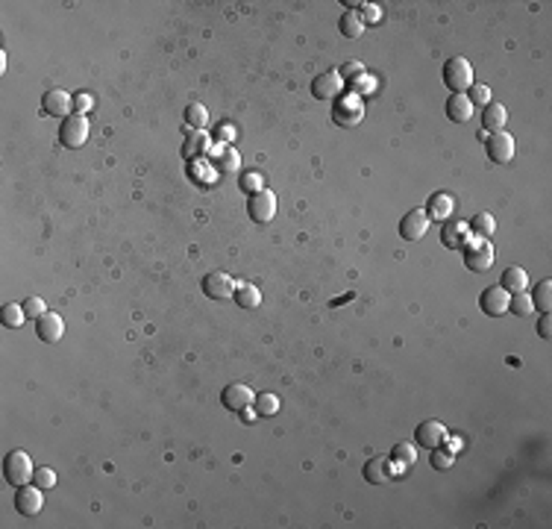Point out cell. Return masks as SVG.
<instances>
[{
  "instance_id": "obj_44",
  "label": "cell",
  "mask_w": 552,
  "mask_h": 529,
  "mask_svg": "<svg viewBox=\"0 0 552 529\" xmlns=\"http://www.w3.org/2000/svg\"><path fill=\"white\" fill-rule=\"evenodd\" d=\"M538 336H541V338H549V336H552V321H549V312H546V315H541V321H538Z\"/></svg>"
},
{
  "instance_id": "obj_24",
  "label": "cell",
  "mask_w": 552,
  "mask_h": 529,
  "mask_svg": "<svg viewBox=\"0 0 552 529\" xmlns=\"http://www.w3.org/2000/svg\"><path fill=\"white\" fill-rule=\"evenodd\" d=\"M364 479L373 485H385L391 479V461L388 459H370L364 465Z\"/></svg>"
},
{
  "instance_id": "obj_35",
  "label": "cell",
  "mask_w": 552,
  "mask_h": 529,
  "mask_svg": "<svg viewBox=\"0 0 552 529\" xmlns=\"http://www.w3.org/2000/svg\"><path fill=\"white\" fill-rule=\"evenodd\" d=\"M391 459L396 461V465L408 468L411 461L417 459V453H414V447H411V444H394V450H391Z\"/></svg>"
},
{
  "instance_id": "obj_1",
  "label": "cell",
  "mask_w": 552,
  "mask_h": 529,
  "mask_svg": "<svg viewBox=\"0 0 552 529\" xmlns=\"http://www.w3.org/2000/svg\"><path fill=\"white\" fill-rule=\"evenodd\" d=\"M440 77H444V85L450 88L453 95H465L467 88L476 82L473 80V65L465 59V56H453L444 62V68H440Z\"/></svg>"
},
{
  "instance_id": "obj_18",
  "label": "cell",
  "mask_w": 552,
  "mask_h": 529,
  "mask_svg": "<svg viewBox=\"0 0 552 529\" xmlns=\"http://www.w3.org/2000/svg\"><path fill=\"white\" fill-rule=\"evenodd\" d=\"M209 150H212V139H209L206 129H191L185 136V144H183V156L185 159H191V162L194 159H206Z\"/></svg>"
},
{
  "instance_id": "obj_32",
  "label": "cell",
  "mask_w": 552,
  "mask_h": 529,
  "mask_svg": "<svg viewBox=\"0 0 552 529\" xmlns=\"http://www.w3.org/2000/svg\"><path fill=\"white\" fill-rule=\"evenodd\" d=\"M347 85H350V92L352 95H359V97H364V95H370L373 88H377V80H373L367 71L364 74H359V77H352V80H347Z\"/></svg>"
},
{
  "instance_id": "obj_16",
  "label": "cell",
  "mask_w": 552,
  "mask_h": 529,
  "mask_svg": "<svg viewBox=\"0 0 552 529\" xmlns=\"http://www.w3.org/2000/svg\"><path fill=\"white\" fill-rule=\"evenodd\" d=\"M414 438H417V444H421L423 450H435V447H440L447 441V427L440 421H423L421 427L414 429Z\"/></svg>"
},
{
  "instance_id": "obj_40",
  "label": "cell",
  "mask_w": 552,
  "mask_h": 529,
  "mask_svg": "<svg viewBox=\"0 0 552 529\" xmlns=\"http://www.w3.org/2000/svg\"><path fill=\"white\" fill-rule=\"evenodd\" d=\"M24 312H27V318H41L44 312H48V306H44V300L41 297H27L24 300Z\"/></svg>"
},
{
  "instance_id": "obj_42",
  "label": "cell",
  "mask_w": 552,
  "mask_h": 529,
  "mask_svg": "<svg viewBox=\"0 0 552 529\" xmlns=\"http://www.w3.org/2000/svg\"><path fill=\"white\" fill-rule=\"evenodd\" d=\"M232 139H235V127L227 121V124H220L217 127V141L220 144H232Z\"/></svg>"
},
{
  "instance_id": "obj_41",
  "label": "cell",
  "mask_w": 552,
  "mask_h": 529,
  "mask_svg": "<svg viewBox=\"0 0 552 529\" xmlns=\"http://www.w3.org/2000/svg\"><path fill=\"white\" fill-rule=\"evenodd\" d=\"M338 74H341V77H344V82H347V80H352V77L364 74V65H362V62H347V65H344V68H341Z\"/></svg>"
},
{
  "instance_id": "obj_27",
  "label": "cell",
  "mask_w": 552,
  "mask_h": 529,
  "mask_svg": "<svg viewBox=\"0 0 552 529\" xmlns=\"http://www.w3.org/2000/svg\"><path fill=\"white\" fill-rule=\"evenodd\" d=\"M338 27H341V33H344L347 38H359V36L364 33V21H362V15H359L356 9H347V12L341 15V21H338Z\"/></svg>"
},
{
  "instance_id": "obj_22",
  "label": "cell",
  "mask_w": 552,
  "mask_h": 529,
  "mask_svg": "<svg viewBox=\"0 0 552 529\" xmlns=\"http://www.w3.org/2000/svg\"><path fill=\"white\" fill-rule=\"evenodd\" d=\"M499 289H505L509 294H520L529 289V274L520 268V264H512V268L502 271V279H499Z\"/></svg>"
},
{
  "instance_id": "obj_12",
  "label": "cell",
  "mask_w": 552,
  "mask_h": 529,
  "mask_svg": "<svg viewBox=\"0 0 552 529\" xmlns=\"http://www.w3.org/2000/svg\"><path fill=\"white\" fill-rule=\"evenodd\" d=\"M429 215H426V209H411V212H406V218L400 220V235L406 238V241H421L426 233H429Z\"/></svg>"
},
{
  "instance_id": "obj_20",
  "label": "cell",
  "mask_w": 552,
  "mask_h": 529,
  "mask_svg": "<svg viewBox=\"0 0 552 529\" xmlns=\"http://www.w3.org/2000/svg\"><path fill=\"white\" fill-rule=\"evenodd\" d=\"M209 156H212L217 173L220 171H238L241 168V156H238V150L232 144H217V147H212Z\"/></svg>"
},
{
  "instance_id": "obj_25",
  "label": "cell",
  "mask_w": 552,
  "mask_h": 529,
  "mask_svg": "<svg viewBox=\"0 0 552 529\" xmlns=\"http://www.w3.org/2000/svg\"><path fill=\"white\" fill-rule=\"evenodd\" d=\"M232 297H235V303L241 309H259L261 306V292L256 289V285H250V282H238Z\"/></svg>"
},
{
  "instance_id": "obj_7",
  "label": "cell",
  "mask_w": 552,
  "mask_h": 529,
  "mask_svg": "<svg viewBox=\"0 0 552 529\" xmlns=\"http://www.w3.org/2000/svg\"><path fill=\"white\" fill-rule=\"evenodd\" d=\"M220 403H224L229 412H244L247 406L256 403V394L244 383H229L224 391H220Z\"/></svg>"
},
{
  "instance_id": "obj_29",
  "label": "cell",
  "mask_w": 552,
  "mask_h": 529,
  "mask_svg": "<svg viewBox=\"0 0 552 529\" xmlns=\"http://www.w3.org/2000/svg\"><path fill=\"white\" fill-rule=\"evenodd\" d=\"M185 124H188V129H206V124H209V109L203 103H188L185 106Z\"/></svg>"
},
{
  "instance_id": "obj_39",
  "label": "cell",
  "mask_w": 552,
  "mask_h": 529,
  "mask_svg": "<svg viewBox=\"0 0 552 529\" xmlns=\"http://www.w3.org/2000/svg\"><path fill=\"white\" fill-rule=\"evenodd\" d=\"M92 109H94V95H88V92L74 95V112L77 115H85V112H92Z\"/></svg>"
},
{
  "instance_id": "obj_15",
  "label": "cell",
  "mask_w": 552,
  "mask_h": 529,
  "mask_svg": "<svg viewBox=\"0 0 552 529\" xmlns=\"http://www.w3.org/2000/svg\"><path fill=\"white\" fill-rule=\"evenodd\" d=\"M488 156H491V162H497V165H505V162L514 159V139H512L505 129L491 132V139H488Z\"/></svg>"
},
{
  "instance_id": "obj_31",
  "label": "cell",
  "mask_w": 552,
  "mask_h": 529,
  "mask_svg": "<svg viewBox=\"0 0 552 529\" xmlns=\"http://www.w3.org/2000/svg\"><path fill=\"white\" fill-rule=\"evenodd\" d=\"M279 409H282V400H279L276 394H271V391L256 394V412H259V415L268 417V415H276Z\"/></svg>"
},
{
  "instance_id": "obj_2",
  "label": "cell",
  "mask_w": 552,
  "mask_h": 529,
  "mask_svg": "<svg viewBox=\"0 0 552 529\" xmlns=\"http://www.w3.org/2000/svg\"><path fill=\"white\" fill-rule=\"evenodd\" d=\"M33 474H36V468H33L30 453H24V450H9L6 453V459H4V479L9 485L21 488V485L33 482Z\"/></svg>"
},
{
  "instance_id": "obj_30",
  "label": "cell",
  "mask_w": 552,
  "mask_h": 529,
  "mask_svg": "<svg viewBox=\"0 0 552 529\" xmlns=\"http://www.w3.org/2000/svg\"><path fill=\"white\" fill-rule=\"evenodd\" d=\"M0 321L9 329H21V324L27 321V312H24V303H6L4 312H0Z\"/></svg>"
},
{
  "instance_id": "obj_23",
  "label": "cell",
  "mask_w": 552,
  "mask_h": 529,
  "mask_svg": "<svg viewBox=\"0 0 552 529\" xmlns=\"http://www.w3.org/2000/svg\"><path fill=\"white\" fill-rule=\"evenodd\" d=\"M505 121H509V112H505L502 103H488V106H485V118H482L485 132H499V129H505Z\"/></svg>"
},
{
  "instance_id": "obj_9",
  "label": "cell",
  "mask_w": 552,
  "mask_h": 529,
  "mask_svg": "<svg viewBox=\"0 0 552 529\" xmlns=\"http://www.w3.org/2000/svg\"><path fill=\"white\" fill-rule=\"evenodd\" d=\"M344 88H347V82H344V77L338 71H326V74L312 80V95L318 100H335V97L344 95Z\"/></svg>"
},
{
  "instance_id": "obj_11",
  "label": "cell",
  "mask_w": 552,
  "mask_h": 529,
  "mask_svg": "<svg viewBox=\"0 0 552 529\" xmlns=\"http://www.w3.org/2000/svg\"><path fill=\"white\" fill-rule=\"evenodd\" d=\"M250 218L259 220V224H268V220L276 218V194L268 191V188H261L256 194H250Z\"/></svg>"
},
{
  "instance_id": "obj_21",
  "label": "cell",
  "mask_w": 552,
  "mask_h": 529,
  "mask_svg": "<svg viewBox=\"0 0 552 529\" xmlns=\"http://www.w3.org/2000/svg\"><path fill=\"white\" fill-rule=\"evenodd\" d=\"M473 103H470V97L467 95H453L450 100H447V118L453 121V124H467L470 118H473Z\"/></svg>"
},
{
  "instance_id": "obj_19",
  "label": "cell",
  "mask_w": 552,
  "mask_h": 529,
  "mask_svg": "<svg viewBox=\"0 0 552 529\" xmlns=\"http://www.w3.org/2000/svg\"><path fill=\"white\" fill-rule=\"evenodd\" d=\"M453 209H455V201H453V194H447V191H435L432 197H429V206H426V215H429V220H450L453 218Z\"/></svg>"
},
{
  "instance_id": "obj_17",
  "label": "cell",
  "mask_w": 552,
  "mask_h": 529,
  "mask_svg": "<svg viewBox=\"0 0 552 529\" xmlns=\"http://www.w3.org/2000/svg\"><path fill=\"white\" fill-rule=\"evenodd\" d=\"M36 336L48 344H56L62 336H65V321L59 312H44L38 321H36Z\"/></svg>"
},
{
  "instance_id": "obj_38",
  "label": "cell",
  "mask_w": 552,
  "mask_h": 529,
  "mask_svg": "<svg viewBox=\"0 0 552 529\" xmlns=\"http://www.w3.org/2000/svg\"><path fill=\"white\" fill-rule=\"evenodd\" d=\"M33 482L38 485V488H53V485H56V471L53 468H38L33 474Z\"/></svg>"
},
{
  "instance_id": "obj_33",
  "label": "cell",
  "mask_w": 552,
  "mask_h": 529,
  "mask_svg": "<svg viewBox=\"0 0 552 529\" xmlns=\"http://www.w3.org/2000/svg\"><path fill=\"white\" fill-rule=\"evenodd\" d=\"M238 186H241V191H244V194H256V191L264 188V180H261L259 171H244L238 176Z\"/></svg>"
},
{
  "instance_id": "obj_43",
  "label": "cell",
  "mask_w": 552,
  "mask_h": 529,
  "mask_svg": "<svg viewBox=\"0 0 552 529\" xmlns=\"http://www.w3.org/2000/svg\"><path fill=\"white\" fill-rule=\"evenodd\" d=\"M382 18V12H379V6L377 4H364V9H362V21H379Z\"/></svg>"
},
{
  "instance_id": "obj_28",
  "label": "cell",
  "mask_w": 552,
  "mask_h": 529,
  "mask_svg": "<svg viewBox=\"0 0 552 529\" xmlns=\"http://www.w3.org/2000/svg\"><path fill=\"white\" fill-rule=\"evenodd\" d=\"M532 306L538 309L541 315H546L549 309H552V282L549 279H541L535 285V294H532Z\"/></svg>"
},
{
  "instance_id": "obj_4",
  "label": "cell",
  "mask_w": 552,
  "mask_h": 529,
  "mask_svg": "<svg viewBox=\"0 0 552 529\" xmlns=\"http://www.w3.org/2000/svg\"><path fill=\"white\" fill-rule=\"evenodd\" d=\"M461 253H465V264L473 274H485V271L494 268V245H491V238H470L467 245L461 247Z\"/></svg>"
},
{
  "instance_id": "obj_10",
  "label": "cell",
  "mask_w": 552,
  "mask_h": 529,
  "mask_svg": "<svg viewBox=\"0 0 552 529\" xmlns=\"http://www.w3.org/2000/svg\"><path fill=\"white\" fill-rule=\"evenodd\" d=\"M235 285L238 282L229 274H224V271H212V274L203 277V292L212 300H229L235 294Z\"/></svg>"
},
{
  "instance_id": "obj_36",
  "label": "cell",
  "mask_w": 552,
  "mask_h": 529,
  "mask_svg": "<svg viewBox=\"0 0 552 529\" xmlns=\"http://www.w3.org/2000/svg\"><path fill=\"white\" fill-rule=\"evenodd\" d=\"M467 92H470L467 97H470V103H473V106H488V103H491V88H488V85L473 82V85L467 88Z\"/></svg>"
},
{
  "instance_id": "obj_37",
  "label": "cell",
  "mask_w": 552,
  "mask_h": 529,
  "mask_svg": "<svg viewBox=\"0 0 552 529\" xmlns=\"http://www.w3.org/2000/svg\"><path fill=\"white\" fill-rule=\"evenodd\" d=\"M453 461H455V456H453L450 450H440V447L432 450V468H435V471H447Z\"/></svg>"
},
{
  "instance_id": "obj_6",
  "label": "cell",
  "mask_w": 552,
  "mask_h": 529,
  "mask_svg": "<svg viewBox=\"0 0 552 529\" xmlns=\"http://www.w3.org/2000/svg\"><path fill=\"white\" fill-rule=\"evenodd\" d=\"M59 141L65 147H82L88 141V118L77 112L71 118H65V124L59 127Z\"/></svg>"
},
{
  "instance_id": "obj_5",
  "label": "cell",
  "mask_w": 552,
  "mask_h": 529,
  "mask_svg": "<svg viewBox=\"0 0 552 529\" xmlns=\"http://www.w3.org/2000/svg\"><path fill=\"white\" fill-rule=\"evenodd\" d=\"M41 109H44V115L65 121L74 112V95H68L65 88H50V92L41 97Z\"/></svg>"
},
{
  "instance_id": "obj_13",
  "label": "cell",
  "mask_w": 552,
  "mask_h": 529,
  "mask_svg": "<svg viewBox=\"0 0 552 529\" xmlns=\"http://www.w3.org/2000/svg\"><path fill=\"white\" fill-rule=\"evenodd\" d=\"M509 300H512V294H509V292L499 289V285H491V289H485V292H482L479 306H482V312H485V315L499 318V315L509 312Z\"/></svg>"
},
{
  "instance_id": "obj_14",
  "label": "cell",
  "mask_w": 552,
  "mask_h": 529,
  "mask_svg": "<svg viewBox=\"0 0 552 529\" xmlns=\"http://www.w3.org/2000/svg\"><path fill=\"white\" fill-rule=\"evenodd\" d=\"M440 241H444V247L450 250H461L470 241V227L465 224V220H444V227H440Z\"/></svg>"
},
{
  "instance_id": "obj_26",
  "label": "cell",
  "mask_w": 552,
  "mask_h": 529,
  "mask_svg": "<svg viewBox=\"0 0 552 529\" xmlns=\"http://www.w3.org/2000/svg\"><path fill=\"white\" fill-rule=\"evenodd\" d=\"M467 227L476 233V238H494V233H497V218L491 212H479V215H473V220H470Z\"/></svg>"
},
{
  "instance_id": "obj_3",
  "label": "cell",
  "mask_w": 552,
  "mask_h": 529,
  "mask_svg": "<svg viewBox=\"0 0 552 529\" xmlns=\"http://www.w3.org/2000/svg\"><path fill=\"white\" fill-rule=\"evenodd\" d=\"M362 118H364V97L344 92L341 97L332 100V121L338 127H356L362 124Z\"/></svg>"
},
{
  "instance_id": "obj_8",
  "label": "cell",
  "mask_w": 552,
  "mask_h": 529,
  "mask_svg": "<svg viewBox=\"0 0 552 529\" xmlns=\"http://www.w3.org/2000/svg\"><path fill=\"white\" fill-rule=\"evenodd\" d=\"M44 488H38V485L33 482H27V485H21V488H15V509L21 512V515H27V518H33V515H38L41 512V506H44V494H41Z\"/></svg>"
},
{
  "instance_id": "obj_34",
  "label": "cell",
  "mask_w": 552,
  "mask_h": 529,
  "mask_svg": "<svg viewBox=\"0 0 552 529\" xmlns=\"http://www.w3.org/2000/svg\"><path fill=\"white\" fill-rule=\"evenodd\" d=\"M509 312H514V315H520V318H526V315H532V312H535V306H532V297H529L526 292H520V294H514V297L509 300Z\"/></svg>"
}]
</instances>
